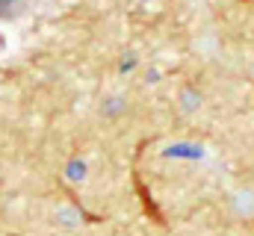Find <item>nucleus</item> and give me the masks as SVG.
Listing matches in <instances>:
<instances>
[{
	"instance_id": "39448f33",
	"label": "nucleus",
	"mask_w": 254,
	"mask_h": 236,
	"mask_svg": "<svg viewBox=\"0 0 254 236\" xmlns=\"http://www.w3.org/2000/svg\"><path fill=\"white\" fill-rule=\"evenodd\" d=\"M181 101H184V107H187V110H195V107L201 104V95H198L195 89H187V92L181 95Z\"/></svg>"
},
{
	"instance_id": "f257e3e1",
	"label": "nucleus",
	"mask_w": 254,
	"mask_h": 236,
	"mask_svg": "<svg viewBox=\"0 0 254 236\" xmlns=\"http://www.w3.org/2000/svg\"><path fill=\"white\" fill-rule=\"evenodd\" d=\"M163 154H166V157H175V160H201V157H204V151H201L198 145H192V142H175V145H169Z\"/></svg>"
},
{
	"instance_id": "f03ea898",
	"label": "nucleus",
	"mask_w": 254,
	"mask_h": 236,
	"mask_svg": "<svg viewBox=\"0 0 254 236\" xmlns=\"http://www.w3.org/2000/svg\"><path fill=\"white\" fill-rule=\"evenodd\" d=\"M24 9V0H0V18H15Z\"/></svg>"
},
{
	"instance_id": "423d86ee",
	"label": "nucleus",
	"mask_w": 254,
	"mask_h": 236,
	"mask_svg": "<svg viewBox=\"0 0 254 236\" xmlns=\"http://www.w3.org/2000/svg\"><path fill=\"white\" fill-rule=\"evenodd\" d=\"M133 68H136V57H127V59H122V68H119V71H122V74H130Z\"/></svg>"
},
{
	"instance_id": "0eeeda50",
	"label": "nucleus",
	"mask_w": 254,
	"mask_h": 236,
	"mask_svg": "<svg viewBox=\"0 0 254 236\" xmlns=\"http://www.w3.org/2000/svg\"><path fill=\"white\" fill-rule=\"evenodd\" d=\"M119 110H122V101H107V113H113V116H116Z\"/></svg>"
},
{
	"instance_id": "20e7f679",
	"label": "nucleus",
	"mask_w": 254,
	"mask_h": 236,
	"mask_svg": "<svg viewBox=\"0 0 254 236\" xmlns=\"http://www.w3.org/2000/svg\"><path fill=\"white\" fill-rule=\"evenodd\" d=\"M234 207H237V213H246V207H254V192H240Z\"/></svg>"
},
{
	"instance_id": "1a4fd4ad",
	"label": "nucleus",
	"mask_w": 254,
	"mask_h": 236,
	"mask_svg": "<svg viewBox=\"0 0 254 236\" xmlns=\"http://www.w3.org/2000/svg\"><path fill=\"white\" fill-rule=\"evenodd\" d=\"M145 3H148V0H145Z\"/></svg>"
},
{
	"instance_id": "7ed1b4c3",
	"label": "nucleus",
	"mask_w": 254,
	"mask_h": 236,
	"mask_svg": "<svg viewBox=\"0 0 254 236\" xmlns=\"http://www.w3.org/2000/svg\"><path fill=\"white\" fill-rule=\"evenodd\" d=\"M68 177H71V180H83V177H86V163H83V160H71V163H68Z\"/></svg>"
},
{
	"instance_id": "6e6552de",
	"label": "nucleus",
	"mask_w": 254,
	"mask_h": 236,
	"mask_svg": "<svg viewBox=\"0 0 254 236\" xmlns=\"http://www.w3.org/2000/svg\"><path fill=\"white\" fill-rule=\"evenodd\" d=\"M0 51H3V36H0Z\"/></svg>"
}]
</instances>
